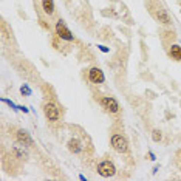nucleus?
Returning a JSON list of instances; mask_svg holds the SVG:
<instances>
[{
  "label": "nucleus",
  "instance_id": "1",
  "mask_svg": "<svg viewBox=\"0 0 181 181\" xmlns=\"http://www.w3.org/2000/svg\"><path fill=\"white\" fill-rule=\"evenodd\" d=\"M147 8L150 11V14L155 17V20H158L160 23H164V25L172 23V19L169 16L167 9L164 8V5L160 0H147Z\"/></svg>",
  "mask_w": 181,
  "mask_h": 181
},
{
  "label": "nucleus",
  "instance_id": "2",
  "mask_svg": "<svg viewBox=\"0 0 181 181\" xmlns=\"http://www.w3.org/2000/svg\"><path fill=\"white\" fill-rule=\"evenodd\" d=\"M44 113H45V118L51 122H56L60 119V110L54 102H45L44 104Z\"/></svg>",
  "mask_w": 181,
  "mask_h": 181
},
{
  "label": "nucleus",
  "instance_id": "3",
  "mask_svg": "<svg viewBox=\"0 0 181 181\" xmlns=\"http://www.w3.org/2000/svg\"><path fill=\"white\" fill-rule=\"evenodd\" d=\"M111 147H113L116 152L119 153H125L127 150H129V142H127V139L122 135H119V133H115V135H111Z\"/></svg>",
  "mask_w": 181,
  "mask_h": 181
},
{
  "label": "nucleus",
  "instance_id": "4",
  "mask_svg": "<svg viewBox=\"0 0 181 181\" xmlns=\"http://www.w3.org/2000/svg\"><path fill=\"white\" fill-rule=\"evenodd\" d=\"M98 173L101 176H104V178H110V176H113L116 173V167H115V164L110 160H104L98 164Z\"/></svg>",
  "mask_w": 181,
  "mask_h": 181
},
{
  "label": "nucleus",
  "instance_id": "5",
  "mask_svg": "<svg viewBox=\"0 0 181 181\" xmlns=\"http://www.w3.org/2000/svg\"><path fill=\"white\" fill-rule=\"evenodd\" d=\"M99 104H101V107L105 111H109V113H113L116 115L119 113V104L115 98H111V96H104V98L99 99Z\"/></svg>",
  "mask_w": 181,
  "mask_h": 181
},
{
  "label": "nucleus",
  "instance_id": "6",
  "mask_svg": "<svg viewBox=\"0 0 181 181\" xmlns=\"http://www.w3.org/2000/svg\"><path fill=\"white\" fill-rule=\"evenodd\" d=\"M14 136H16V139L19 144L22 145H26V147H33L34 142L31 139V136H29V133L26 132V130H22V129H17L16 133H14Z\"/></svg>",
  "mask_w": 181,
  "mask_h": 181
},
{
  "label": "nucleus",
  "instance_id": "7",
  "mask_svg": "<svg viewBox=\"0 0 181 181\" xmlns=\"http://www.w3.org/2000/svg\"><path fill=\"white\" fill-rule=\"evenodd\" d=\"M56 34H57V37L59 39H64V40H73V34H71V31L67 28V25L64 23L62 20H59L56 23Z\"/></svg>",
  "mask_w": 181,
  "mask_h": 181
},
{
  "label": "nucleus",
  "instance_id": "8",
  "mask_svg": "<svg viewBox=\"0 0 181 181\" xmlns=\"http://www.w3.org/2000/svg\"><path fill=\"white\" fill-rule=\"evenodd\" d=\"M88 79H90V82H93V84H104L105 76H104L101 68L93 67V68H90V71H88Z\"/></svg>",
  "mask_w": 181,
  "mask_h": 181
},
{
  "label": "nucleus",
  "instance_id": "9",
  "mask_svg": "<svg viewBox=\"0 0 181 181\" xmlns=\"http://www.w3.org/2000/svg\"><path fill=\"white\" fill-rule=\"evenodd\" d=\"M67 149L70 150L71 153H80L82 144H80V141L78 139V138H71V139L67 142Z\"/></svg>",
  "mask_w": 181,
  "mask_h": 181
},
{
  "label": "nucleus",
  "instance_id": "10",
  "mask_svg": "<svg viewBox=\"0 0 181 181\" xmlns=\"http://www.w3.org/2000/svg\"><path fill=\"white\" fill-rule=\"evenodd\" d=\"M11 153L14 155V158H17V160H20V161L28 160V153H26L22 147H19V145H14V147L11 149Z\"/></svg>",
  "mask_w": 181,
  "mask_h": 181
},
{
  "label": "nucleus",
  "instance_id": "11",
  "mask_svg": "<svg viewBox=\"0 0 181 181\" xmlns=\"http://www.w3.org/2000/svg\"><path fill=\"white\" fill-rule=\"evenodd\" d=\"M169 56H170L173 60L181 62V47L180 45H172V47L169 48Z\"/></svg>",
  "mask_w": 181,
  "mask_h": 181
},
{
  "label": "nucleus",
  "instance_id": "12",
  "mask_svg": "<svg viewBox=\"0 0 181 181\" xmlns=\"http://www.w3.org/2000/svg\"><path fill=\"white\" fill-rule=\"evenodd\" d=\"M42 8L47 14H53L54 13V2L53 0H42Z\"/></svg>",
  "mask_w": 181,
  "mask_h": 181
},
{
  "label": "nucleus",
  "instance_id": "13",
  "mask_svg": "<svg viewBox=\"0 0 181 181\" xmlns=\"http://www.w3.org/2000/svg\"><path fill=\"white\" fill-rule=\"evenodd\" d=\"M20 93L23 96H31V88L28 87V84H23V85L20 87Z\"/></svg>",
  "mask_w": 181,
  "mask_h": 181
},
{
  "label": "nucleus",
  "instance_id": "14",
  "mask_svg": "<svg viewBox=\"0 0 181 181\" xmlns=\"http://www.w3.org/2000/svg\"><path fill=\"white\" fill-rule=\"evenodd\" d=\"M161 138H163V135H161L160 130H153V132H152V139L155 141V142H160Z\"/></svg>",
  "mask_w": 181,
  "mask_h": 181
},
{
  "label": "nucleus",
  "instance_id": "15",
  "mask_svg": "<svg viewBox=\"0 0 181 181\" xmlns=\"http://www.w3.org/2000/svg\"><path fill=\"white\" fill-rule=\"evenodd\" d=\"M99 50H101L102 53H109V48H107V47H102V45H99Z\"/></svg>",
  "mask_w": 181,
  "mask_h": 181
},
{
  "label": "nucleus",
  "instance_id": "16",
  "mask_svg": "<svg viewBox=\"0 0 181 181\" xmlns=\"http://www.w3.org/2000/svg\"><path fill=\"white\" fill-rule=\"evenodd\" d=\"M19 110H22L23 113H28V109H25V107H19Z\"/></svg>",
  "mask_w": 181,
  "mask_h": 181
}]
</instances>
